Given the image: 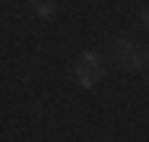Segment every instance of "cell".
Returning <instances> with one entry per match:
<instances>
[{"instance_id":"1","label":"cell","mask_w":149,"mask_h":142,"mask_svg":"<svg viewBox=\"0 0 149 142\" xmlns=\"http://www.w3.org/2000/svg\"><path fill=\"white\" fill-rule=\"evenodd\" d=\"M114 54H118V60L127 70H133V73L149 70V51L143 44H136L133 38H114Z\"/></svg>"},{"instance_id":"2","label":"cell","mask_w":149,"mask_h":142,"mask_svg":"<svg viewBox=\"0 0 149 142\" xmlns=\"http://www.w3.org/2000/svg\"><path fill=\"white\" fill-rule=\"evenodd\" d=\"M73 76H76V82L83 85V88H95V85L102 82V76H105L98 54H95V51H83L79 60L73 63Z\"/></svg>"},{"instance_id":"3","label":"cell","mask_w":149,"mask_h":142,"mask_svg":"<svg viewBox=\"0 0 149 142\" xmlns=\"http://www.w3.org/2000/svg\"><path fill=\"white\" fill-rule=\"evenodd\" d=\"M32 6H35V13L41 16V19H51L54 13H57V0H29Z\"/></svg>"},{"instance_id":"4","label":"cell","mask_w":149,"mask_h":142,"mask_svg":"<svg viewBox=\"0 0 149 142\" xmlns=\"http://www.w3.org/2000/svg\"><path fill=\"white\" fill-rule=\"evenodd\" d=\"M143 22H146V26H149V6H146V10H143Z\"/></svg>"}]
</instances>
